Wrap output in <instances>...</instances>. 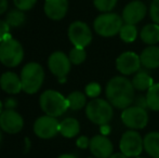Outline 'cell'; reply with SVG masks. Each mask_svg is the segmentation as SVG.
Here are the masks:
<instances>
[{
  "label": "cell",
  "instance_id": "cell-1",
  "mask_svg": "<svg viewBox=\"0 0 159 158\" xmlns=\"http://www.w3.org/2000/svg\"><path fill=\"white\" fill-rule=\"evenodd\" d=\"M106 97L116 108L125 110L134 101V87L132 81L124 76H115L106 84Z\"/></svg>",
  "mask_w": 159,
  "mask_h": 158
},
{
  "label": "cell",
  "instance_id": "cell-2",
  "mask_svg": "<svg viewBox=\"0 0 159 158\" xmlns=\"http://www.w3.org/2000/svg\"><path fill=\"white\" fill-rule=\"evenodd\" d=\"M22 88L28 94L36 93L43 84L44 72L41 65L36 62L27 63L21 72Z\"/></svg>",
  "mask_w": 159,
  "mask_h": 158
},
{
  "label": "cell",
  "instance_id": "cell-3",
  "mask_svg": "<svg viewBox=\"0 0 159 158\" xmlns=\"http://www.w3.org/2000/svg\"><path fill=\"white\" fill-rule=\"evenodd\" d=\"M39 103L41 110L47 115L55 118L62 116L67 111V108H69L66 97L54 90L44 91L40 97Z\"/></svg>",
  "mask_w": 159,
  "mask_h": 158
},
{
  "label": "cell",
  "instance_id": "cell-4",
  "mask_svg": "<svg viewBox=\"0 0 159 158\" xmlns=\"http://www.w3.org/2000/svg\"><path fill=\"white\" fill-rule=\"evenodd\" d=\"M86 115L91 122L98 126L107 124L113 118V105L103 99H93L86 105Z\"/></svg>",
  "mask_w": 159,
  "mask_h": 158
},
{
  "label": "cell",
  "instance_id": "cell-5",
  "mask_svg": "<svg viewBox=\"0 0 159 158\" xmlns=\"http://www.w3.org/2000/svg\"><path fill=\"white\" fill-rule=\"evenodd\" d=\"M124 25V20L116 13L106 12L94 20L93 27L96 34L102 37H113L119 34Z\"/></svg>",
  "mask_w": 159,
  "mask_h": 158
},
{
  "label": "cell",
  "instance_id": "cell-6",
  "mask_svg": "<svg viewBox=\"0 0 159 158\" xmlns=\"http://www.w3.org/2000/svg\"><path fill=\"white\" fill-rule=\"evenodd\" d=\"M24 57V49L17 40L9 38L0 42V62L7 67L17 66Z\"/></svg>",
  "mask_w": 159,
  "mask_h": 158
},
{
  "label": "cell",
  "instance_id": "cell-7",
  "mask_svg": "<svg viewBox=\"0 0 159 158\" xmlns=\"http://www.w3.org/2000/svg\"><path fill=\"white\" fill-rule=\"evenodd\" d=\"M120 152L127 157H138L144 148L143 139L135 130H128L122 134L119 143Z\"/></svg>",
  "mask_w": 159,
  "mask_h": 158
},
{
  "label": "cell",
  "instance_id": "cell-8",
  "mask_svg": "<svg viewBox=\"0 0 159 158\" xmlns=\"http://www.w3.org/2000/svg\"><path fill=\"white\" fill-rule=\"evenodd\" d=\"M121 120L128 128L132 130H139L146 127L148 122V114L145 108L140 106H129L122 111Z\"/></svg>",
  "mask_w": 159,
  "mask_h": 158
},
{
  "label": "cell",
  "instance_id": "cell-9",
  "mask_svg": "<svg viewBox=\"0 0 159 158\" xmlns=\"http://www.w3.org/2000/svg\"><path fill=\"white\" fill-rule=\"evenodd\" d=\"M68 38L75 47L86 48L92 41V33L86 23L76 21L69 25Z\"/></svg>",
  "mask_w": 159,
  "mask_h": 158
},
{
  "label": "cell",
  "instance_id": "cell-10",
  "mask_svg": "<svg viewBox=\"0 0 159 158\" xmlns=\"http://www.w3.org/2000/svg\"><path fill=\"white\" fill-rule=\"evenodd\" d=\"M34 131L41 139H51L60 132V122L55 117L49 115L41 116L34 124Z\"/></svg>",
  "mask_w": 159,
  "mask_h": 158
},
{
  "label": "cell",
  "instance_id": "cell-11",
  "mask_svg": "<svg viewBox=\"0 0 159 158\" xmlns=\"http://www.w3.org/2000/svg\"><path fill=\"white\" fill-rule=\"evenodd\" d=\"M141 59L140 55L132 51L124 52L117 57L116 60V68L120 74L128 76L134 73H138L141 67Z\"/></svg>",
  "mask_w": 159,
  "mask_h": 158
},
{
  "label": "cell",
  "instance_id": "cell-12",
  "mask_svg": "<svg viewBox=\"0 0 159 158\" xmlns=\"http://www.w3.org/2000/svg\"><path fill=\"white\" fill-rule=\"evenodd\" d=\"M48 65L51 73L57 77V78H65L67 74L70 70L71 62L69 57L62 51L53 52L50 55L48 61Z\"/></svg>",
  "mask_w": 159,
  "mask_h": 158
},
{
  "label": "cell",
  "instance_id": "cell-13",
  "mask_svg": "<svg viewBox=\"0 0 159 158\" xmlns=\"http://www.w3.org/2000/svg\"><path fill=\"white\" fill-rule=\"evenodd\" d=\"M147 13V8L144 2L140 0H134L127 4L122 11V20L126 24H135L140 23L145 17Z\"/></svg>",
  "mask_w": 159,
  "mask_h": 158
},
{
  "label": "cell",
  "instance_id": "cell-14",
  "mask_svg": "<svg viewBox=\"0 0 159 158\" xmlns=\"http://www.w3.org/2000/svg\"><path fill=\"white\" fill-rule=\"evenodd\" d=\"M23 126V117L14 110H6L0 115V128L7 133H19Z\"/></svg>",
  "mask_w": 159,
  "mask_h": 158
},
{
  "label": "cell",
  "instance_id": "cell-15",
  "mask_svg": "<svg viewBox=\"0 0 159 158\" xmlns=\"http://www.w3.org/2000/svg\"><path fill=\"white\" fill-rule=\"evenodd\" d=\"M90 152L95 158H109L113 155L114 146L105 135H95L90 140Z\"/></svg>",
  "mask_w": 159,
  "mask_h": 158
},
{
  "label": "cell",
  "instance_id": "cell-16",
  "mask_svg": "<svg viewBox=\"0 0 159 158\" xmlns=\"http://www.w3.org/2000/svg\"><path fill=\"white\" fill-rule=\"evenodd\" d=\"M68 10L67 0H46L44 12L49 19L53 21H60L66 15Z\"/></svg>",
  "mask_w": 159,
  "mask_h": 158
},
{
  "label": "cell",
  "instance_id": "cell-17",
  "mask_svg": "<svg viewBox=\"0 0 159 158\" xmlns=\"http://www.w3.org/2000/svg\"><path fill=\"white\" fill-rule=\"evenodd\" d=\"M0 87L4 92L9 94H16L23 90L21 77L13 72H7L2 74V76L0 77Z\"/></svg>",
  "mask_w": 159,
  "mask_h": 158
},
{
  "label": "cell",
  "instance_id": "cell-18",
  "mask_svg": "<svg viewBox=\"0 0 159 158\" xmlns=\"http://www.w3.org/2000/svg\"><path fill=\"white\" fill-rule=\"evenodd\" d=\"M141 64L147 70H155L159 67V47L148 46L142 51L140 55Z\"/></svg>",
  "mask_w": 159,
  "mask_h": 158
},
{
  "label": "cell",
  "instance_id": "cell-19",
  "mask_svg": "<svg viewBox=\"0 0 159 158\" xmlns=\"http://www.w3.org/2000/svg\"><path fill=\"white\" fill-rule=\"evenodd\" d=\"M140 37L144 43L154 46L159 42V24H147L141 29Z\"/></svg>",
  "mask_w": 159,
  "mask_h": 158
},
{
  "label": "cell",
  "instance_id": "cell-20",
  "mask_svg": "<svg viewBox=\"0 0 159 158\" xmlns=\"http://www.w3.org/2000/svg\"><path fill=\"white\" fill-rule=\"evenodd\" d=\"M144 150L153 158H159V132L153 131L145 135L143 139Z\"/></svg>",
  "mask_w": 159,
  "mask_h": 158
},
{
  "label": "cell",
  "instance_id": "cell-21",
  "mask_svg": "<svg viewBox=\"0 0 159 158\" xmlns=\"http://www.w3.org/2000/svg\"><path fill=\"white\" fill-rule=\"evenodd\" d=\"M80 124L77 119L66 118L60 122V133L65 138H74L79 133Z\"/></svg>",
  "mask_w": 159,
  "mask_h": 158
},
{
  "label": "cell",
  "instance_id": "cell-22",
  "mask_svg": "<svg viewBox=\"0 0 159 158\" xmlns=\"http://www.w3.org/2000/svg\"><path fill=\"white\" fill-rule=\"evenodd\" d=\"M134 89L139 91H146L154 84L153 78L146 70H139L132 79Z\"/></svg>",
  "mask_w": 159,
  "mask_h": 158
},
{
  "label": "cell",
  "instance_id": "cell-23",
  "mask_svg": "<svg viewBox=\"0 0 159 158\" xmlns=\"http://www.w3.org/2000/svg\"><path fill=\"white\" fill-rule=\"evenodd\" d=\"M66 99L69 108L73 111H79L84 107V105H87V97L80 91L71 92Z\"/></svg>",
  "mask_w": 159,
  "mask_h": 158
},
{
  "label": "cell",
  "instance_id": "cell-24",
  "mask_svg": "<svg viewBox=\"0 0 159 158\" xmlns=\"http://www.w3.org/2000/svg\"><path fill=\"white\" fill-rule=\"evenodd\" d=\"M147 107L152 111H159V84H154L147 90L146 94Z\"/></svg>",
  "mask_w": 159,
  "mask_h": 158
},
{
  "label": "cell",
  "instance_id": "cell-25",
  "mask_svg": "<svg viewBox=\"0 0 159 158\" xmlns=\"http://www.w3.org/2000/svg\"><path fill=\"white\" fill-rule=\"evenodd\" d=\"M6 22L10 27H20L24 24L25 22V15H24V11L21 10H12L7 14Z\"/></svg>",
  "mask_w": 159,
  "mask_h": 158
},
{
  "label": "cell",
  "instance_id": "cell-26",
  "mask_svg": "<svg viewBox=\"0 0 159 158\" xmlns=\"http://www.w3.org/2000/svg\"><path fill=\"white\" fill-rule=\"evenodd\" d=\"M119 37L125 42H133L138 37V28L132 24H124L119 32Z\"/></svg>",
  "mask_w": 159,
  "mask_h": 158
},
{
  "label": "cell",
  "instance_id": "cell-27",
  "mask_svg": "<svg viewBox=\"0 0 159 158\" xmlns=\"http://www.w3.org/2000/svg\"><path fill=\"white\" fill-rule=\"evenodd\" d=\"M68 57L73 64L79 65V64H81L86 60L87 57L86 50H84V48H80V47H74L70 50V52H69Z\"/></svg>",
  "mask_w": 159,
  "mask_h": 158
},
{
  "label": "cell",
  "instance_id": "cell-28",
  "mask_svg": "<svg viewBox=\"0 0 159 158\" xmlns=\"http://www.w3.org/2000/svg\"><path fill=\"white\" fill-rule=\"evenodd\" d=\"M94 7L101 12H111L115 8L117 0H93Z\"/></svg>",
  "mask_w": 159,
  "mask_h": 158
},
{
  "label": "cell",
  "instance_id": "cell-29",
  "mask_svg": "<svg viewBox=\"0 0 159 158\" xmlns=\"http://www.w3.org/2000/svg\"><path fill=\"white\" fill-rule=\"evenodd\" d=\"M16 9L21 11H28L36 4L37 0H13Z\"/></svg>",
  "mask_w": 159,
  "mask_h": 158
},
{
  "label": "cell",
  "instance_id": "cell-30",
  "mask_svg": "<svg viewBox=\"0 0 159 158\" xmlns=\"http://www.w3.org/2000/svg\"><path fill=\"white\" fill-rule=\"evenodd\" d=\"M101 93V86L96 82H91L86 87V94L89 97H93L96 99V97H98Z\"/></svg>",
  "mask_w": 159,
  "mask_h": 158
},
{
  "label": "cell",
  "instance_id": "cell-31",
  "mask_svg": "<svg viewBox=\"0 0 159 158\" xmlns=\"http://www.w3.org/2000/svg\"><path fill=\"white\" fill-rule=\"evenodd\" d=\"M149 15L154 23L159 24V0H153L149 8Z\"/></svg>",
  "mask_w": 159,
  "mask_h": 158
},
{
  "label": "cell",
  "instance_id": "cell-32",
  "mask_svg": "<svg viewBox=\"0 0 159 158\" xmlns=\"http://www.w3.org/2000/svg\"><path fill=\"white\" fill-rule=\"evenodd\" d=\"M9 30H10V26L8 25V23L6 21L0 20V42L11 38L10 34H9Z\"/></svg>",
  "mask_w": 159,
  "mask_h": 158
},
{
  "label": "cell",
  "instance_id": "cell-33",
  "mask_svg": "<svg viewBox=\"0 0 159 158\" xmlns=\"http://www.w3.org/2000/svg\"><path fill=\"white\" fill-rule=\"evenodd\" d=\"M76 145L78 146L79 148H82V150H84V148H88L89 145H90V140L88 139L87 137H80L79 139L77 140V142H76Z\"/></svg>",
  "mask_w": 159,
  "mask_h": 158
},
{
  "label": "cell",
  "instance_id": "cell-34",
  "mask_svg": "<svg viewBox=\"0 0 159 158\" xmlns=\"http://www.w3.org/2000/svg\"><path fill=\"white\" fill-rule=\"evenodd\" d=\"M136 106H140L142 108H148L147 107V102H146V97H140L136 99Z\"/></svg>",
  "mask_w": 159,
  "mask_h": 158
},
{
  "label": "cell",
  "instance_id": "cell-35",
  "mask_svg": "<svg viewBox=\"0 0 159 158\" xmlns=\"http://www.w3.org/2000/svg\"><path fill=\"white\" fill-rule=\"evenodd\" d=\"M8 9V0H0V14L4 13Z\"/></svg>",
  "mask_w": 159,
  "mask_h": 158
},
{
  "label": "cell",
  "instance_id": "cell-36",
  "mask_svg": "<svg viewBox=\"0 0 159 158\" xmlns=\"http://www.w3.org/2000/svg\"><path fill=\"white\" fill-rule=\"evenodd\" d=\"M15 104H16V101H14L13 99H9V100H7L6 101V106L8 108L7 110H13L12 107H14L15 106Z\"/></svg>",
  "mask_w": 159,
  "mask_h": 158
},
{
  "label": "cell",
  "instance_id": "cell-37",
  "mask_svg": "<svg viewBox=\"0 0 159 158\" xmlns=\"http://www.w3.org/2000/svg\"><path fill=\"white\" fill-rule=\"evenodd\" d=\"M101 131H102L103 134H108L109 131H111V128H109L108 124H103V126H101Z\"/></svg>",
  "mask_w": 159,
  "mask_h": 158
},
{
  "label": "cell",
  "instance_id": "cell-38",
  "mask_svg": "<svg viewBox=\"0 0 159 158\" xmlns=\"http://www.w3.org/2000/svg\"><path fill=\"white\" fill-rule=\"evenodd\" d=\"M109 158H129L127 157L125 154H122V153H115V154H113Z\"/></svg>",
  "mask_w": 159,
  "mask_h": 158
},
{
  "label": "cell",
  "instance_id": "cell-39",
  "mask_svg": "<svg viewBox=\"0 0 159 158\" xmlns=\"http://www.w3.org/2000/svg\"><path fill=\"white\" fill-rule=\"evenodd\" d=\"M57 158H76L74 155H71V154H63V155H61L60 157H57Z\"/></svg>",
  "mask_w": 159,
  "mask_h": 158
},
{
  "label": "cell",
  "instance_id": "cell-40",
  "mask_svg": "<svg viewBox=\"0 0 159 158\" xmlns=\"http://www.w3.org/2000/svg\"><path fill=\"white\" fill-rule=\"evenodd\" d=\"M2 103H1V101H0V115H1V113H2Z\"/></svg>",
  "mask_w": 159,
  "mask_h": 158
},
{
  "label": "cell",
  "instance_id": "cell-41",
  "mask_svg": "<svg viewBox=\"0 0 159 158\" xmlns=\"http://www.w3.org/2000/svg\"><path fill=\"white\" fill-rule=\"evenodd\" d=\"M2 141V134H1V131H0V143H1Z\"/></svg>",
  "mask_w": 159,
  "mask_h": 158
},
{
  "label": "cell",
  "instance_id": "cell-42",
  "mask_svg": "<svg viewBox=\"0 0 159 158\" xmlns=\"http://www.w3.org/2000/svg\"><path fill=\"white\" fill-rule=\"evenodd\" d=\"M134 158H142V157H134Z\"/></svg>",
  "mask_w": 159,
  "mask_h": 158
},
{
  "label": "cell",
  "instance_id": "cell-43",
  "mask_svg": "<svg viewBox=\"0 0 159 158\" xmlns=\"http://www.w3.org/2000/svg\"><path fill=\"white\" fill-rule=\"evenodd\" d=\"M89 158H93V157H89Z\"/></svg>",
  "mask_w": 159,
  "mask_h": 158
}]
</instances>
